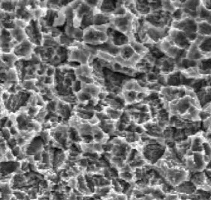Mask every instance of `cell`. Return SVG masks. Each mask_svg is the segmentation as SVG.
<instances>
[{
  "label": "cell",
  "mask_w": 211,
  "mask_h": 200,
  "mask_svg": "<svg viewBox=\"0 0 211 200\" xmlns=\"http://www.w3.org/2000/svg\"><path fill=\"white\" fill-rule=\"evenodd\" d=\"M72 38L75 41L83 42V38H84V29L81 28H75L74 30Z\"/></svg>",
  "instance_id": "cell-32"
},
{
  "label": "cell",
  "mask_w": 211,
  "mask_h": 200,
  "mask_svg": "<svg viewBox=\"0 0 211 200\" xmlns=\"http://www.w3.org/2000/svg\"><path fill=\"white\" fill-rule=\"evenodd\" d=\"M1 133H2V137H3L6 141L12 137L11 133H10V129L7 128V127H2V128L1 129Z\"/></svg>",
  "instance_id": "cell-42"
},
{
  "label": "cell",
  "mask_w": 211,
  "mask_h": 200,
  "mask_svg": "<svg viewBox=\"0 0 211 200\" xmlns=\"http://www.w3.org/2000/svg\"><path fill=\"white\" fill-rule=\"evenodd\" d=\"M123 91H133L136 92H147L149 91L147 88H142L141 86L138 84L137 80L134 78H129L128 80L124 83L123 86Z\"/></svg>",
  "instance_id": "cell-7"
},
{
  "label": "cell",
  "mask_w": 211,
  "mask_h": 200,
  "mask_svg": "<svg viewBox=\"0 0 211 200\" xmlns=\"http://www.w3.org/2000/svg\"><path fill=\"white\" fill-rule=\"evenodd\" d=\"M176 128L171 126H168L167 127L163 130L162 131V138L164 140H173L174 135Z\"/></svg>",
  "instance_id": "cell-26"
},
{
  "label": "cell",
  "mask_w": 211,
  "mask_h": 200,
  "mask_svg": "<svg viewBox=\"0 0 211 200\" xmlns=\"http://www.w3.org/2000/svg\"><path fill=\"white\" fill-rule=\"evenodd\" d=\"M2 97H0V105L2 104Z\"/></svg>",
  "instance_id": "cell-56"
},
{
  "label": "cell",
  "mask_w": 211,
  "mask_h": 200,
  "mask_svg": "<svg viewBox=\"0 0 211 200\" xmlns=\"http://www.w3.org/2000/svg\"><path fill=\"white\" fill-rule=\"evenodd\" d=\"M108 94H109V93H108V91L102 89V91L99 93V94H98L97 96V98L98 100H99V101H103V100H105V99L107 98V97H108Z\"/></svg>",
  "instance_id": "cell-46"
},
{
  "label": "cell",
  "mask_w": 211,
  "mask_h": 200,
  "mask_svg": "<svg viewBox=\"0 0 211 200\" xmlns=\"http://www.w3.org/2000/svg\"><path fill=\"white\" fill-rule=\"evenodd\" d=\"M5 143H6L7 146H8V149H9V150H11V149H13L14 147H16V146H17V140H16V139L14 138V137H11V138H10L9 140H7Z\"/></svg>",
  "instance_id": "cell-40"
},
{
  "label": "cell",
  "mask_w": 211,
  "mask_h": 200,
  "mask_svg": "<svg viewBox=\"0 0 211 200\" xmlns=\"http://www.w3.org/2000/svg\"><path fill=\"white\" fill-rule=\"evenodd\" d=\"M135 6H136L137 11L139 13L140 16L142 17H145L149 14L150 11V8L149 6V1H135Z\"/></svg>",
  "instance_id": "cell-13"
},
{
  "label": "cell",
  "mask_w": 211,
  "mask_h": 200,
  "mask_svg": "<svg viewBox=\"0 0 211 200\" xmlns=\"http://www.w3.org/2000/svg\"><path fill=\"white\" fill-rule=\"evenodd\" d=\"M186 59L192 61H200L203 59V53L199 47L194 43H192L187 50Z\"/></svg>",
  "instance_id": "cell-8"
},
{
  "label": "cell",
  "mask_w": 211,
  "mask_h": 200,
  "mask_svg": "<svg viewBox=\"0 0 211 200\" xmlns=\"http://www.w3.org/2000/svg\"><path fill=\"white\" fill-rule=\"evenodd\" d=\"M57 100H58V99H56V100H51V101H50V102H48V103H46L45 109H47V112H56Z\"/></svg>",
  "instance_id": "cell-33"
},
{
  "label": "cell",
  "mask_w": 211,
  "mask_h": 200,
  "mask_svg": "<svg viewBox=\"0 0 211 200\" xmlns=\"http://www.w3.org/2000/svg\"><path fill=\"white\" fill-rule=\"evenodd\" d=\"M108 41L107 33L98 31L94 26L84 29L83 43L92 47H99Z\"/></svg>",
  "instance_id": "cell-1"
},
{
  "label": "cell",
  "mask_w": 211,
  "mask_h": 200,
  "mask_svg": "<svg viewBox=\"0 0 211 200\" xmlns=\"http://www.w3.org/2000/svg\"><path fill=\"white\" fill-rule=\"evenodd\" d=\"M137 94L138 92L133 91H123L122 95L124 99L126 106L137 103Z\"/></svg>",
  "instance_id": "cell-18"
},
{
  "label": "cell",
  "mask_w": 211,
  "mask_h": 200,
  "mask_svg": "<svg viewBox=\"0 0 211 200\" xmlns=\"http://www.w3.org/2000/svg\"><path fill=\"white\" fill-rule=\"evenodd\" d=\"M129 38V45H130L131 47L133 49V50L135 51V53H138V54L141 55V56H143L144 54L149 53V50H148V48L144 45V44L135 41V38H133L132 35H130Z\"/></svg>",
  "instance_id": "cell-11"
},
{
  "label": "cell",
  "mask_w": 211,
  "mask_h": 200,
  "mask_svg": "<svg viewBox=\"0 0 211 200\" xmlns=\"http://www.w3.org/2000/svg\"><path fill=\"white\" fill-rule=\"evenodd\" d=\"M74 71L77 77L81 76L93 77V68L90 65H81L74 69Z\"/></svg>",
  "instance_id": "cell-12"
},
{
  "label": "cell",
  "mask_w": 211,
  "mask_h": 200,
  "mask_svg": "<svg viewBox=\"0 0 211 200\" xmlns=\"http://www.w3.org/2000/svg\"><path fill=\"white\" fill-rule=\"evenodd\" d=\"M171 3L175 9H179V8H182L183 1H179V0L178 1H171Z\"/></svg>",
  "instance_id": "cell-49"
},
{
  "label": "cell",
  "mask_w": 211,
  "mask_h": 200,
  "mask_svg": "<svg viewBox=\"0 0 211 200\" xmlns=\"http://www.w3.org/2000/svg\"><path fill=\"white\" fill-rule=\"evenodd\" d=\"M117 1H99L97 6L95 9L98 10L102 14L111 15L117 8Z\"/></svg>",
  "instance_id": "cell-5"
},
{
  "label": "cell",
  "mask_w": 211,
  "mask_h": 200,
  "mask_svg": "<svg viewBox=\"0 0 211 200\" xmlns=\"http://www.w3.org/2000/svg\"><path fill=\"white\" fill-rule=\"evenodd\" d=\"M75 95H76L77 99H78V103H86V102L90 101L93 98L90 94L82 91V90L78 93H77V94H75Z\"/></svg>",
  "instance_id": "cell-27"
},
{
  "label": "cell",
  "mask_w": 211,
  "mask_h": 200,
  "mask_svg": "<svg viewBox=\"0 0 211 200\" xmlns=\"http://www.w3.org/2000/svg\"><path fill=\"white\" fill-rule=\"evenodd\" d=\"M158 76L159 75L155 74L153 72H149V73L146 74L147 80L148 83H156L158 79Z\"/></svg>",
  "instance_id": "cell-43"
},
{
  "label": "cell",
  "mask_w": 211,
  "mask_h": 200,
  "mask_svg": "<svg viewBox=\"0 0 211 200\" xmlns=\"http://www.w3.org/2000/svg\"><path fill=\"white\" fill-rule=\"evenodd\" d=\"M35 46L30 42L28 38L17 44L13 50L14 54L18 59H22L23 60H30L32 54L33 53L34 48Z\"/></svg>",
  "instance_id": "cell-3"
},
{
  "label": "cell",
  "mask_w": 211,
  "mask_h": 200,
  "mask_svg": "<svg viewBox=\"0 0 211 200\" xmlns=\"http://www.w3.org/2000/svg\"><path fill=\"white\" fill-rule=\"evenodd\" d=\"M162 2V9L166 12L173 14L175 11V8L172 5L171 1H161Z\"/></svg>",
  "instance_id": "cell-31"
},
{
  "label": "cell",
  "mask_w": 211,
  "mask_h": 200,
  "mask_svg": "<svg viewBox=\"0 0 211 200\" xmlns=\"http://www.w3.org/2000/svg\"><path fill=\"white\" fill-rule=\"evenodd\" d=\"M10 97H11V94H10L8 91H3V92H2V96H1L2 102L4 103V102L7 101V100L10 98Z\"/></svg>",
  "instance_id": "cell-50"
},
{
  "label": "cell",
  "mask_w": 211,
  "mask_h": 200,
  "mask_svg": "<svg viewBox=\"0 0 211 200\" xmlns=\"http://www.w3.org/2000/svg\"><path fill=\"white\" fill-rule=\"evenodd\" d=\"M81 82L78 80H75V82H73L72 86V90L74 92V94H77L79 91H81Z\"/></svg>",
  "instance_id": "cell-38"
},
{
  "label": "cell",
  "mask_w": 211,
  "mask_h": 200,
  "mask_svg": "<svg viewBox=\"0 0 211 200\" xmlns=\"http://www.w3.org/2000/svg\"><path fill=\"white\" fill-rule=\"evenodd\" d=\"M93 17H94V13H93V11H90V13L86 14L85 15L82 17V19H81L80 28L82 29H87V28L90 27V26H93Z\"/></svg>",
  "instance_id": "cell-17"
},
{
  "label": "cell",
  "mask_w": 211,
  "mask_h": 200,
  "mask_svg": "<svg viewBox=\"0 0 211 200\" xmlns=\"http://www.w3.org/2000/svg\"><path fill=\"white\" fill-rule=\"evenodd\" d=\"M201 5V1H183L182 8L198 11Z\"/></svg>",
  "instance_id": "cell-24"
},
{
  "label": "cell",
  "mask_w": 211,
  "mask_h": 200,
  "mask_svg": "<svg viewBox=\"0 0 211 200\" xmlns=\"http://www.w3.org/2000/svg\"><path fill=\"white\" fill-rule=\"evenodd\" d=\"M180 71H174L168 75H166L167 86H180Z\"/></svg>",
  "instance_id": "cell-16"
},
{
  "label": "cell",
  "mask_w": 211,
  "mask_h": 200,
  "mask_svg": "<svg viewBox=\"0 0 211 200\" xmlns=\"http://www.w3.org/2000/svg\"><path fill=\"white\" fill-rule=\"evenodd\" d=\"M106 33L108 37V42L112 44L115 47H121L129 44V36L122 33V32H118L111 26L108 29Z\"/></svg>",
  "instance_id": "cell-4"
},
{
  "label": "cell",
  "mask_w": 211,
  "mask_h": 200,
  "mask_svg": "<svg viewBox=\"0 0 211 200\" xmlns=\"http://www.w3.org/2000/svg\"><path fill=\"white\" fill-rule=\"evenodd\" d=\"M125 8L126 9L127 12L130 13L131 14L134 16L135 17H142L140 16L139 13L137 11L136 6H135V1H124L123 3Z\"/></svg>",
  "instance_id": "cell-22"
},
{
  "label": "cell",
  "mask_w": 211,
  "mask_h": 200,
  "mask_svg": "<svg viewBox=\"0 0 211 200\" xmlns=\"http://www.w3.org/2000/svg\"><path fill=\"white\" fill-rule=\"evenodd\" d=\"M134 17H135L129 12L123 16H112L110 26L118 32H122L129 37L132 35V23Z\"/></svg>",
  "instance_id": "cell-2"
},
{
  "label": "cell",
  "mask_w": 211,
  "mask_h": 200,
  "mask_svg": "<svg viewBox=\"0 0 211 200\" xmlns=\"http://www.w3.org/2000/svg\"><path fill=\"white\" fill-rule=\"evenodd\" d=\"M135 53L133 49L131 47L129 44H128V45H125L120 47L119 56L123 58V59H130Z\"/></svg>",
  "instance_id": "cell-21"
},
{
  "label": "cell",
  "mask_w": 211,
  "mask_h": 200,
  "mask_svg": "<svg viewBox=\"0 0 211 200\" xmlns=\"http://www.w3.org/2000/svg\"><path fill=\"white\" fill-rule=\"evenodd\" d=\"M132 118L126 111H123L121 117L116 121V131H124L132 122Z\"/></svg>",
  "instance_id": "cell-10"
},
{
  "label": "cell",
  "mask_w": 211,
  "mask_h": 200,
  "mask_svg": "<svg viewBox=\"0 0 211 200\" xmlns=\"http://www.w3.org/2000/svg\"><path fill=\"white\" fill-rule=\"evenodd\" d=\"M9 129H10V133H11L12 137H15L16 135H17V134L19 133V130L18 128H17V126L13 125L12 127H10Z\"/></svg>",
  "instance_id": "cell-51"
},
{
  "label": "cell",
  "mask_w": 211,
  "mask_h": 200,
  "mask_svg": "<svg viewBox=\"0 0 211 200\" xmlns=\"http://www.w3.org/2000/svg\"><path fill=\"white\" fill-rule=\"evenodd\" d=\"M6 142V140H5V139L3 138L2 137H0V144H2V143H4Z\"/></svg>",
  "instance_id": "cell-54"
},
{
  "label": "cell",
  "mask_w": 211,
  "mask_h": 200,
  "mask_svg": "<svg viewBox=\"0 0 211 200\" xmlns=\"http://www.w3.org/2000/svg\"><path fill=\"white\" fill-rule=\"evenodd\" d=\"M99 127L102 129L104 133L109 135L111 138L116 132V121L111 119L104 120L99 122Z\"/></svg>",
  "instance_id": "cell-9"
},
{
  "label": "cell",
  "mask_w": 211,
  "mask_h": 200,
  "mask_svg": "<svg viewBox=\"0 0 211 200\" xmlns=\"http://www.w3.org/2000/svg\"><path fill=\"white\" fill-rule=\"evenodd\" d=\"M197 34L204 36H211V25L206 21H200L197 23Z\"/></svg>",
  "instance_id": "cell-15"
},
{
  "label": "cell",
  "mask_w": 211,
  "mask_h": 200,
  "mask_svg": "<svg viewBox=\"0 0 211 200\" xmlns=\"http://www.w3.org/2000/svg\"><path fill=\"white\" fill-rule=\"evenodd\" d=\"M149 6L150 8L151 12L160 11L162 9V2H157V1H149Z\"/></svg>",
  "instance_id": "cell-35"
},
{
  "label": "cell",
  "mask_w": 211,
  "mask_h": 200,
  "mask_svg": "<svg viewBox=\"0 0 211 200\" xmlns=\"http://www.w3.org/2000/svg\"><path fill=\"white\" fill-rule=\"evenodd\" d=\"M93 13H94L93 26H105V25H111L112 16L102 14V13H101L100 11L96 9H93Z\"/></svg>",
  "instance_id": "cell-6"
},
{
  "label": "cell",
  "mask_w": 211,
  "mask_h": 200,
  "mask_svg": "<svg viewBox=\"0 0 211 200\" xmlns=\"http://www.w3.org/2000/svg\"><path fill=\"white\" fill-rule=\"evenodd\" d=\"M5 65V64L4 63V62H3V61L2 60V59H1V58H0V67L3 66V65Z\"/></svg>",
  "instance_id": "cell-55"
},
{
  "label": "cell",
  "mask_w": 211,
  "mask_h": 200,
  "mask_svg": "<svg viewBox=\"0 0 211 200\" xmlns=\"http://www.w3.org/2000/svg\"><path fill=\"white\" fill-rule=\"evenodd\" d=\"M58 100H61V101L64 102L65 103H68V104H72V105H75L76 103H78V99H77L76 95L75 94H69V95L65 96V97H61L58 98Z\"/></svg>",
  "instance_id": "cell-28"
},
{
  "label": "cell",
  "mask_w": 211,
  "mask_h": 200,
  "mask_svg": "<svg viewBox=\"0 0 211 200\" xmlns=\"http://www.w3.org/2000/svg\"><path fill=\"white\" fill-rule=\"evenodd\" d=\"M180 48H178L177 47L174 45H172L168 50H167L165 53V56H167V57L171 58V59H176L178 53H179Z\"/></svg>",
  "instance_id": "cell-29"
},
{
  "label": "cell",
  "mask_w": 211,
  "mask_h": 200,
  "mask_svg": "<svg viewBox=\"0 0 211 200\" xmlns=\"http://www.w3.org/2000/svg\"><path fill=\"white\" fill-rule=\"evenodd\" d=\"M104 111H105V113L108 115L109 119L113 120V121H117L120 119V118L121 117L122 114H123L124 110H117V109H114L107 106V107L105 108Z\"/></svg>",
  "instance_id": "cell-20"
},
{
  "label": "cell",
  "mask_w": 211,
  "mask_h": 200,
  "mask_svg": "<svg viewBox=\"0 0 211 200\" xmlns=\"http://www.w3.org/2000/svg\"><path fill=\"white\" fill-rule=\"evenodd\" d=\"M50 34L52 35V37H53V38L56 39V38H58L61 35H62V32H61V30L59 29V28L53 27H53H51V29H50Z\"/></svg>",
  "instance_id": "cell-41"
},
{
  "label": "cell",
  "mask_w": 211,
  "mask_h": 200,
  "mask_svg": "<svg viewBox=\"0 0 211 200\" xmlns=\"http://www.w3.org/2000/svg\"><path fill=\"white\" fill-rule=\"evenodd\" d=\"M47 115V111L45 109V107H43L40 109L39 112L38 113V115L35 116V118L34 119L36 121H38V123H40L41 124H42L45 121V118Z\"/></svg>",
  "instance_id": "cell-30"
},
{
  "label": "cell",
  "mask_w": 211,
  "mask_h": 200,
  "mask_svg": "<svg viewBox=\"0 0 211 200\" xmlns=\"http://www.w3.org/2000/svg\"><path fill=\"white\" fill-rule=\"evenodd\" d=\"M13 125H14V124H13L12 121H11V120L9 118H8V119H7L6 122H5V127H7V128H10V127H12Z\"/></svg>",
  "instance_id": "cell-53"
},
{
  "label": "cell",
  "mask_w": 211,
  "mask_h": 200,
  "mask_svg": "<svg viewBox=\"0 0 211 200\" xmlns=\"http://www.w3.org/2000/svg\"><path fill=\"white\" fill-rule=\"evenodd\" d=\"M183 18V11L182 8L175 10L174 12L172 14V20L173 21H179Z\"/></svg>",
  "instance_id": "cell-36"
},
{
  "label": "cell",
  "mask_w": 211,
  "mask_h": 200,
  "mask_svg": "<svg viewBox=\"0 0 211 200\" xmlns=\"http://www.w3.org/2000/svg\"><path fill=\"white\" fill-rule=\"evenodd\" d=\"M5 158L6 161H16V158L13 155L11 150H8L5 154Z\"/></svg>",
  "instance_id": "cell-47"
},
{
  "label": "cell",
  "mask_w": 211,
  "mask_h": 200,
  "mask_svg": "<svg viewBox=\"0 0 211 200\" xmlns=\"http://www.w3.org/2000/svg\"><path fill=\"white\" fill-rule=\"evenodd\" d=\"M11 152H12L13 155H14L15 158H17V157L19 155V154L20 153V152H21V148H20V146H17L16 147H14V149H11Z\"/></svg>",
  "instance_id": "cell-52"
},
{
  "label": "cell",
  "mask_w": 211,
  "mask_h": 200,
  "mask_svg": "<svg viewBox=\"0 0 211 200\" xmlns=\"http://www.w3.org/2000/svg\"><path fill=\"white\" fill-rule=\"evenodd\" d=\"M68 140L71 143H82V140H81V137L79 135L78 132L74 127H69V128H68Z\"/></svg>",
  "instance_id": "cell-23"
},
{
  "label": "cell",
  "mask_w": 211,
  "mask_h": 200,
  "mask_svg": "<svg viewBox=\"0 0 211 200\" xmlns=\"http://www.w3.org/2000/svg\"><path fill=\"white\" fill-rule=\"evenodd\" d=\"M96 57L99 59H102V60L111 62V63H114V62H115V57H114V56H113L112 55L109 54V53H105V52L100 51V50H98Z\"/></svg>",
  "instance_id": "cell-25"
},
{
  "label": "cell",
  "mask_w": 211,
  "mask_h": 200,
  "mask_svg": "<svg viewBox=\"0 0 211 200\" xmlns=\"http://www.w3.org/2000/svg\"><path fill=\"white\" fill-rule=\"evenodd\" d=\"M14 23H15L16 28H18L20 29H25L29 25V23L25 20H20V19H15L14 20Z\"/></svg>",
  "instance_id": "cell-37"
},
{
  "label": "cell",
  "mask_w": 211,
  "mask_h": 200,
  "mask_svg": "<svg viewBox=\"0 0 211 200\" xmlns=\"http://www.w3.org/2000/svg\"><path fill=\"white\" fill-rule=\"evenodd\" d=\"M56 68H55V67L49 65L47 71H46V77H54L55 73H56Z\"/></svg>",
  "instance_id": "cell-44"
},
{
  "label": "cell",
  "mask_w": 211,
  "mask_h": 200,
  "mask_svg": "<svg viewBox=\"0 0 211 200\" xmlns=\"http://www.w3.org/2000/svg\"><path fill=\"white\" fill-rule=\"evenodd\" d=\"M81 90L88 93L92 96V97H97L99 93L102 91V88L99 86L93 84H81Z\"/></svg>",
  "instance_id": "cell-14"
},
{
  "label": "cell",
  "mask_w": 211,
  "mask_h": 200,
  "mask_svg": "<svg viewBox=\"0 0 211 200\" xmlns=\"http://www.w3.org/2000/svg\"><path fill=\"white\" fill-rule=\"evenodd\" d=\"M95 115H96V116L97 117V118L100 121H104V120L109 119V118H108V115H107V114L105 113V111H102V112H96V113H95Z\"/></svg>",
  "instance_id": "cell-45"
},
{
  "label": "cell",
  "mask_w": 211,
  "mask_h": 200,
  "mask_svg": "<svg viewBox=\"0 0 211 200\" xmlns=\"http://www.w3.org/2000/svg\"><path fill=\"white\" fill-rule=\"evenodd\" d=\"M56 40H57L59 46L67 47V48L72 47V44H73L74 42L75 41L72 37L68 36V35H67L66 34L64 33V32H62V35H61L59 38H56Z\"/></svg>",
  "instance_id": "cell-19"
},
{
  "label": "cell",
  "mask_w": 211,
  "mask_h": 200,
  "mask_svg": "<svg viewBox=\"0 0 211 200\" xmlns=\"http://www.w3.org/2000/svg\"><path fill=\"white\" fill-rule=\"evenodd\" d=\"M41 109V108L38 106H29L27 110V115H29V116H30L32 118H35V116H36V115H38V112H39L40 109Z\"/></svg>",
  "instance_id": "cell-34"
},
{
  "label": "cell",
  "mask_w": 211,
  "mask_h": 200,
  "mask_svg": "<svg viewBox=\"0 0 211 200\" xmlns=\"http://www.w3.org/2000/svg\"><path fill=\"white\" fill-rule=\"evenodd\" d=\"M32 200H34V199H32Z\"/></svg>",
  "instance_id": "cell-57"
},
{
  "label": "cell",
  "mask_w": 211,
  "mask_h": 200,
  "mask_svg": "<svg viewBox=\"0 0 211 200\" xmlns=\"http://www.w3.org/2000/svg\"><path fill=\"white\" fill-rule=\"evenodd\" d=\"M99 122H100V121H99V119L97 118V117L96 116V115H94V116L93 117V118H91L90 119L88 120V123L90 124L91 126H96V125H99Z\"/></svg>",
  "instance_id": "cell-48"
},
{
  "label": "cell",
  "mask_w": 211,
  "mask_h": 200,
  "mask_svg": "<svg viewBox=\"0 0 211 200\" xmlns=\"http://www.w3.org/2000/svg\"><path fill=\"white\" fill-rule=\"evenodd\" d=\"M78 80H80L81 82V83L84 84H93L94 83V80L93 77H78Z\"/></svg>",
  "instance_id": "cell-39"
}]
</instances>
